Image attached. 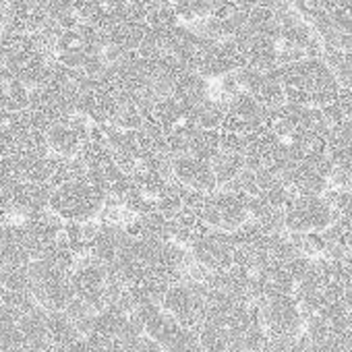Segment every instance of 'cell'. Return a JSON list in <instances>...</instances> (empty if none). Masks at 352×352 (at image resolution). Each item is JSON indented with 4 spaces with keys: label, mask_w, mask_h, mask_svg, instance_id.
<instances>
[{
    "label": "cell",
    "mask_w": 352,
    "mask_h": 352,
    "mask_svg": "<svg viewBox=\"0 0 352 352\" xmlns=\"http://www.w3.org/2000/svg\"><path fill=\"white\" fill-rule=\"evenodd\" d=\"M133 315L139 321L143 333L147 338H151L164 352H197V350H201L197 331L179 323L174 317H170L162 309V305H157V302L143 305Z\"/></svg>",
    "instance_id": "7a4b0ae2"
},
{
    "label": "cell",
    "mask_w": 352,
    "mask_h": 352,
    "mask_svg": "<svg viewBox=\"0 0 352 352\" xmlns=\"http://www.w3.org/2000/svg\"><path fill=\"white\" fill-rule=\"evenodd\" d=\"M259 325L272 338H296L305 333V315L294 294H274L257 302Z\"/></svg>",
    "instance_id": "8992f818"
},
{
    "label": "cell",
    "mask_w": 352,
    "mask_h": 352,
    "mask_svg": "<svg viewBox=\"0 0 352 352\" xmlns=\"http://www.w3.org/2000/svg\"><path fill=\"white\" fill-rule=\"evenodd\" d=\"M170 174L174 183H179L185 189L204 193V195H212L220 189L212 162L201 160L193 153L174 155L170 162Z\"/></svg>",
    "instance_id": "30bf717a"
},
{
    "label": "cell",
    "mask_w": 352,
    "mask_h": 352,
    "mask_svg": "<svg viewBox=\"0 0 352 352\" xmlns=\"http://www.w3.org/2000/svg\"><path fill=\"white\" fill-rule=\"evenodd\" d=\"M71 284L75 298L94 313H100L110 305V272L91 255L77 261L75 270L71 272Z\"/></svg>",
    "instance_id": "ba28073f"
},
{
    "label": "cell",
    "mask_w": 352,
    "mask_h": 352,
    "mask_svg": "<svg viewBox=\"0 0 352 352\" xmlns=\"http://www.w3.org/2000/svg\"><path fill=\"white\" fill-rule=\"evenodd\" d=\"M5 296H7V286L3 284V280H0V305L5 302Z\"/></svg>",
    "instance_id": "9a60e30c"
},
{
    "label": "cell",
    "mask_w": 352,
    "mask_h": 352,
    "mask_svg": "<svg viewBox=\"0 0 352 352\" xmlns=\"http://www.w3.org/2000/svg\"><path fill=\"white\" fill-rule=\"evenodd\" d=\"M199 218L206 226L222 232H236L251 220L249 197L236 191L218 189L216 193L208 195Z\"/></svg>",
    "instance_id": "52a82bcc"
},
{
    "label": "cell",
    "mask_w": 352,
    "mask_h": 352,
    "mask_svg": "<svg viewBox=\"0 0 352 352\" xmlns=\"http://www.w3.org/2000/svg\"><path fill=\"white\" fill-rule=\"evenodd\" d=\"M197 352H201V350H197Z\"/></svg>",
    "instance_id": "e0dca14e"
},
{
    "label": "cell",
    "mask_w": 352,
    "mask_h": 352,
    "mask_svg": "<svg viewBox=\"0 0 352 352\" xmlns=\"http://www.w3.org/2000/svg\"><path fill=\"white\" fill-rule=\"evenodd\" d=\"M206 302H208L206 284L199 280H193V278H183V280L168 286L160 305L179 323L195 329L204 319Z\"/></svg>",
    "instance_id": "5b68a950"
},
{
    "label": "cell",
    "mask_w": 352,
    "mask_h": 352,
    "mask_svg": "<svg viewBox=\"0 0 352 352\" xmlns=\"http://www.w3.org/2000/svg\"><path fill=\"white\" fill-rule=\"evenodd\" d=\"M106 201V193L91 185L87 179H71L52 191L48 210L63 222L85 224L102 218Z\"/></svg>",
    "instance_id": "6da1fadb"
},
{
    "label": "cell",
    "mask_w": 352,
    "mask_h": 352,
    "mask_svg": "<svg viewBox=\"0 0 352 352\" xmlns=\"http://www.w3.org/2000/svg\"><path fill=\"white\" fill-rule=\"evenodd\" d=\"M189 255L204 272H228L234 267V243L230 232L206 228L189 245Z\"/></svg>",
    "instance_id": "9c48e42d"
},
{
    "label": "cell",
    "mask_w": 352,
    "mask_h": 352,
    "mask_svg": "<svg viewBox=\"0 0 352 352\" xmlns=\"http://www.w3.org/2000/svg\"><path fill=\"white\" fill-rule=\"evenodd\" d=\"M46 137H48V147L54 155L58 157H67V160H73L81 153L83 145L87 143V139L73 126V122L67 118L63 122H56L52 124L48 131H46Z\"/></svg>",
    "instance_id": "8fae6325"
},
{
    "label": "cell",
    "mask_w": 352,
    "mask_h": 352,
    "mask_svg": "<svg viewBox=\"0 0 352 352\" xmlns=\"http://www.w3.org/2000/svg\"><path fill=\"white\" fill-rule=\"evenodd\" d=\"M32 294L44 311H67L75 300L71 272L54 265L48 259H36L30 263Z\"/></svg>",
    "instance_id": "3957f363"
},
{
    "label": "cell",
    "mask_w": 352,
    "mask_h": 352,
    "mask_svg": "<svg viewBox=\"0 0 352 352\" xmlns=\"http://www.w3.org/2000/svg\"><path fill=\"white\" fill-rule=\"evenodd\" d=\"M300 352H331V350H329L327 346H323V344H317V342H311V340H309L307 346H305Z\"/></svg>",
    "instance_id": "5bb4252c"
},
{
    "label": "cell",
    "mask_w": 352,
    "mask_h": 352,
    "mask_svg": "<svg viewBox=\"0 0 352 352\" xmlns=\"http://www.w3.org/2000/svg\"><path fill=\"white\" fill-rule=\"evenodd\" d=\"M220 131H206V129H195L187 137V153H193L201 160L212 162L220 153Z\"/></svg>",
    "instance_id": "4fadbf2b"
},
{
    "label": "cell",
    "mask_w": 352,
    "mask_h": 352,
    "mask_svg": "<svg viewBox=\"0 0 352 352\" xmlns=\"http://www.w3.org/2000/svg\"><path fill=\"white\" fill-rule=\"evenodd\" d=\"M0 352H28V348H3Z\"/></svg>",
    "instance_id": "2e32d148"
},
{
    "label": "cell",
    "mask_w": 352,
    "mask_h": 352,
    "mask_svg": "<svg viewBox=\"0 0 352 352\" xmlns=\"http://www.w3.org/2000/svg\"><path fill=\"white\" fill-rule=\"evenodd\" d=\"M336 222V210L325 195H294L284 210L290 234H323Z\"/></svg>",
    "instance_id": "277c9868"
},
{
    "label": "cell",
    "mask_w": 352,
    "mask_h": 352,
    "mask_svg": "<svg viewBox=\"0 0 352 352\" xmlns=\"http://www.w3.org/2000/svg\"><path fill=\"white\" fill-rule=\"evenodd\" d=\"M212 168H214V174H216L218 187L220 189H230L243 176V172L247 170V164H245V155L220 151L212 160Z\"/></svg>",
    "instance_id": "7c38bea8"
}]
</instances>
